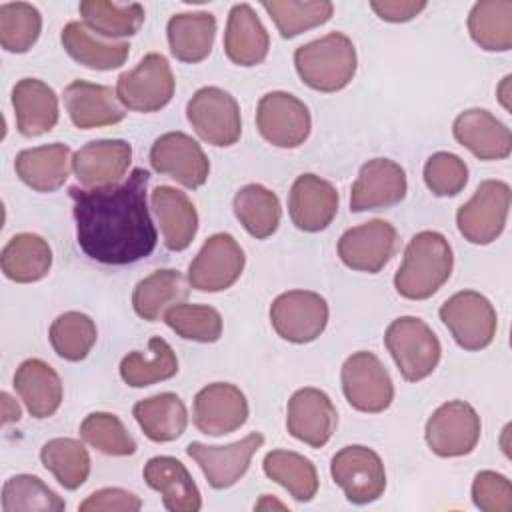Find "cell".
<instances>
[{
  "label": "cell",
  "instance_id": "1",
  "mask_svg": "<svg viewBox=\"0 0 512 512\" xmlns=\"http://www.w3.org/2000/svg\"><path fill=\"white\" fill-rule=\"evenodd\" d=\"M148 182L150 172L134 168L114 186L68 190L74 202L76 240L88 258L124 266L154 252L158 232L146 204Z\"/></svg>",
  "mask_w": 512,
  "mask_h": 512
},
{
  "label": "cell",
  "instance_id": "2",
  "mask_svg": "<svg viewBox=\"0 0 512 512\" xmlns=\"http://www.w3.org/2000/svg\"><path fill=\"white\" fill-rule=\"evenodd\" d=\"M452 268L454 254L446 236L436 230H422L404 248L402 264L394 274V288L406 300H426L448 282Z\"/></svg>",
  "mask_w": 512,
  "mask_h": 512
},
{
  "label": "cell",
  "instance_id": "3",
  "mask_svg": "<svg viewBox=\"0 0 512 512\" xmlns=\"http://www.w3.org/2000/svg\"><path fill=\"white\" fill-rule=\"evenodd\" d=\"M294 66L300 80L318 92L346 88L358 68L354 42L344 32H330L294 50Z\"/></svg>",
  "mask_w": 512,
  "mask_h": 512
},
{
  "label": "cell",
  "instance_id": "4",
  "mask_svg": "<svg viewBox=\"0 0 512 512\" xmlns=\"http://www.w3.org/2000/svg\"><path fill=\"white\" fill-rule=\"evenodd\" d=\"M384 344L406 382L428 378L442 356V344L434 330L418 316H400L384 332Z\"/></svg>",
  "mask_w": 512,
  "mask_h": 512
},
{
  "label": "cell",
  "instance_id": "5",
  "mask_svg": "<svg viewBox=\"0 0 512 512\" xmlns=\"http://www.w3.org/2000/svg\"><path fill=\"white\" fill-rule=\"evenodd\" d=\"M114 90L126 110L150 114L170 104L176 80L166 56L150 52L132 70L118 76Z\"/></svg>",
  "mask_w": 512,
  "mask_h": 512
},
{
  "label": "cell",
  "instance_id": "6",
  "mask_svg": "<svg viewBox=\"0 0 512 512\" xmlns=\"http://www.w3.org/2000/svg\"><path fill=\"white\" fill-rule=\"evenodd\" d=\"M512 192L504 180H482L456 212L458 232L476 246L492 244L506 228Z\"/></svg>",
  "mask_w": 512,
  "mask_h": 512
},
{
  "label": "cell",
  "instance_id": "7",
  "mask_svg": "<svg viewBox=\"0 0 512 512\" xmlns=\"http://www.w3.org/2000/svg\"><path fill=\"white\" fill-rule=\"evenodd\" d=\"M438 314L454 342L470 352L488 348L498 330L496 308L484 294L476 290L452 294L440 306Z\"/></svg>",
  "mask_w": 512,
  "mask_h": 512
},
{
  "label": "cell",
  "instance_id": "8",
  "mask_svg": "<svg viewBox=\"0 0 512 512\" xmlns=\"http://www.w3.org/2000/svg\"><path fill=\"white\" fill-rule=\"evenodd\" d=\"M186 118L208 144L226 148L240 140L242 118L236 98L218 86H204L186 104Z\"/></svg>",
  "mask_w": 512,
  "mask_h": 512
},
{
  "label": "cell",
  "instance_id": "9",
  "mask_svg": "<svg viewBox=\"0 0 512 512\" xmlns=\"http://www.w3.org/2000/svg\"><path fill=\"white\" fill-rule=\"evenodd\" d=\"M340 380L346 402L358 412L378 414L388 410L394 400L390 372L382 360L368 350H358L344 360Z\"/></svg>",
  "mask_w": 512,
  "mask_h": 512
},
{
  "label": "cell",
  "instance_id": "10",
  "mask_svg": "<svg viewBox=\"0 0 512 512\" xmlns=\"http://www.w3.org/2000/svg\"><path fill=\"white\" fill-rule=\"evenodd\" d=\"M482 434V422L474 406L464 400L440 404L428 418L424 438L428 448L440 458L470 454Z\"/></svg>",
  "mask_w": 512,
  "mask_h": 512
},
{
  "label": "cell",
  "instance_id": "11",
  "mask_svg": "<svg viewBox=\"0 0 512 512\" xmlns=\"http://www.w3.org/2000/svg\"><path fill=\"white\" fill-rule=\"evenodd\" d=\"M330 474L336 486L352 504H370L386 490L384 462L368 446L350 444L340 448L330 462Z\"/></svg>",
  "mask_w": 512,
  "mask_h": 512
},
{
  "label": "cell",
  "instance_id": "12",
  "mask_svg": "<svg viewBox=\"0 0 512 512\" xmlns=\"http://www.w3.org/2000/svg\"><path fill=\"white\" fill-rule=\"evenodd\" d=\"M274 332L292 344L314 342L328 324V304L312 290H288L278 294L268 310Z\"/></svg>",
  "mask_w": 512,
  "mask_h": 512
},
{
  "label": "cell",
  "instance_id": "13",
  "mask_svg": "<svg viewBox=\"0 0 512 512\" xmlns=\"http://www.w3.org/2000/svg\"><path fill=\"white\" fill-rule=\"evenodd\" d=\"M256 128L276 148L302 146L312 130L308 106L290 92L274 90L264 94L256 106Z\"/></svg>",
  "mask_w": 512,
  "mask_h": 512
},
{
  "label": "cell",
  "instance_id": "14",
  "mask_svg": "<svg viewBox=\"0 0 512 512\" xmlns=\"http://www.w3.org/2000/svg\"><path fill=\"white\" fill-rule=\"evenodd\" d=\"M246 256L228 232L212 234L188 266V284L198 292L228 290L242 276Z\"/></svg>",
  "mask_w": 512,
  "mask_h": 512
},
{
  "label": "cell",
  "instance_id": "15",
  "mask_svg": "<svg viewBox=\"0 0 512 512\" xmlns=\"http://www.w3.org/2000/svg\"><path fill=\"white\" fill-rule=\"evenodd\" d=\"M398 242L396 228L382 218L348 228L338 240V256L344 266L358 272L376 274L394 256Z\"/></svg>",
  "mask_w": 512,
  "mask_h": 512
},
{
  "label": "cell",
  "instance_id": "16",
  "mask_svg": "<svg viewBox=\"0 0 512 512\" xmlns=\"http://www.w3.org/2000/svg\"><path fill=\"white\" fill-rule=\"evenodd\" d=\"M150 166L186 188H200L210 174V160L202 146L186 132H166L150 148Z\"/></svg>",
  "mask_w": 512,
  "mask_h": 512
},
{
  "label": "cell",
  "instance_id": "17",
  "mask_svg": "<svg viewBox=\"0 0 512 512\" xmlns=\"http://www.w3.org/2000/svg\"><path fill=\"white\" fill-rule=\"evenodd\" d=\"M264 436L252 432L238 442L226 446H208L202 442H190L186 454L200 466L206 482L214 490L234 486L250 468L252 456L262 448Z\"/></svg>",
  "mask_w": 512,
  "mask_h": 512
},
{
  "label": "cell",
  "instance_id": "18",
  "mask_svg": "<svg viewBox=\"0 0 512 512\" xmlns=\"http://www.w3.org/2000/svg\"><path fill=\"white\" fill-rule=\"evenodd\" d=\"M338 426V412L332 398L320 388L296 390L286 406V430L296 440L322 448Z\"/></svg>",
  "mask_w": 512,
  "mask_h": 512
},
{
  "label": "cell",
  "instance_id": "19",
  "mask_svg": "<svg viewBox=\"0 0 512 512\" xmlns=\"http://www.w3.org/2000/svg\"><path fill=\"white\" fill-rule=\"evenodd\" d=\"M194 426L206 436H224L246 424L250 408L244 392L230 382H212L198 390L192 408Z\"/></svg>",
  "mask_w": 512,
  "mask_h": 512
},
{
  "label": "cell",
  "instance_id": "20",
  "mask_svg": "<svg viewBox=\"0 0 512 512\" xmlns=\"http://www.w3.org/2000/svg\"><path fill=\"white\" fill-rule=\"evenodd\" d=\"M408 180L404 168L390 158H372L360 166L350 190V210H382L406 198Z\"/></svg>",
  "mask_w": 512,
  "mask_h": 512
},
{
  "label": "cell",
  "instance_id": "21",
  "mask_svg": "<svg viewBox=\"0 0 512 512\" xmlns=\"http://www.w3.org/2000/svg\"><path fill=\"white\" fill-rule=\"evenodd\" d=\"M340 196L332 182L316 174H300L288 194V214L302 232H320L332 224L338 214Z\"/></svg>",
  "mask_w": 512,
  "mask_h": 512
},
{
  "label": "cell",
  "instance_id": "22",
  "mask_svg": "<svg viewBox=\"0 0 512 512\" xmlns=\"http://www.w3.org/2000/svg\"><path fill=\"white\" fill-rule=\"evenodd\" d=\"M132 162V146L126 140H90L72 156V172L84 188L118 184Z\"/></svg>",
  "mask_w": 512,
  "mask_h": 512
},
{
  "label": "cell",
  "instance_id": "23",
  "mask_svg": "<svg viewBox=\"0 0 512 512\" xmlns=\"http://www.w3.org/2000/svg\"><path fill=\"white\" fill-rule=\"evenodd\" d=\"M452 134L478 160H504L512 152L510 128L486 108H468L454 118Z\"/></svg>",
  "mask_w": 512,
  "mask_h": 512
},
{
  "label": "cell",
  "instance_id": "24",
  "mask_svg": "<svg viewBox=\"0 0 512 512\" xmlns=\"http://www.w3.org/2000/svg\"><path fill=\"white\" fill-rule=\"evenodd\" d=\"M62 96L72 124L80 130L112 126L126 116V108L120 104L116 90L104 84L72 80Z\"/></svg>",
  "mask_w": 512,
  "mask_h": 512
},
{
  "label": "cell",
  "instance_id": "25",
  "mask_svg": "<svg viewBox=\"0 0 512 512\" xmlns=\"http://www.w3.org/2000/svg\"><path fill=\"white\" fill-rule=\"evenodd\" d=\"M148 488L162 496V504L170 512H198L202 508L200 490L188 468L174 456H154L142 470Z\"/></svg>",
  "mask_w": 512,
  "mask_h": 512
},
{
  "label": "cell",
  "instance_id": "26",
  "mask_svg": "<svg viewBox=\"0 0 512 512\" xmlns=\"http://www.w3.org/2000/svg\"><path fill=\"white\" fill-rule=\"evenodd\" d=\"M270 50V36L256 10L242 2L228 12L224 30V52L236 66L252 68L266 60Z\"/></svg>",
  "mask_w": 512,
  "mask_h": 512
},
{
  "label": "cell",
  "instance_id": "27",
  "mask_svg": "<svg viewBox=\"0 0 512 512\" xmlns=\"http://www.w3.org/2000/svg\"><path fill=\"white\" fill-rule=\"evenodd\" d=\"M12 108L16 128L26 138L42 136L58 124V96L54 88L40 78H22L14 84Z\"/></svg>",
  "mask_w": 512,
  "mask_h": 512
},
{
  "label": "cell",
  "instance_id": "28",
  "mask_svg": "<svg viewBox=\"0 0 512 512\" xmlns=\"http://www.w3.org/2000/svg\"><path fill=\"white\" fill-rule=\"evenodd\" d=\"M70 154V146L62 142L20 150L14 158L16 176L36 192H54L64 186L70 176Z\"/></svg>",
  "mask_w": 512,
  "mask_h": 512
},
{
  "label": "cell",
  "instance_id": "29",
  "mask_svg": "<svg viewBox=\"0 0 512 512\" xmlns=\"http://www.w3.org/2000/svg\"><path fill=\"white\" fill-rule=\"evenodd\" d=\"M14 390L36 420L54 416L64 398L58 372L40 358H28L16 368Z\"/></svg>",
  "mask_w": 512,
  "mask_h": 512
},
{
  "label": "cell",
  "instance_id": "30",
  "mask_svg": "<svg viewBox=\"0 0 512 512\" xmlns=\"http://www.w3.org/2000/svg\"><path fill=\"white\" fill-rule=\"evenodd\" d=\"M164 246L172 252L186 250L198 232V212L192 200L178 188L156 186L150 194Z\"/></svg>",
  "mask_w": 512,
  "mask_h": 512
},
{
  "label": "cell",
  "instance_id": "31",
  "mask_svg": "<svg viewBox=\"0 0 512 512\" xmlns=\"http://www.w3.org/2000/svg\"><path fill=\"white\" fill-rule=\"evenodd\" d=\"M170 52L186 64L202 62L210 56L216 38V18L212 12H180L166 24Z\"/></svg>",
  "mask_w": 512,
  "mask_h": 512
},
{
  "label": "cell",
  "instance_id": "32",
  "mask_svg": "<svg viewBox=\"0 0 512 512\" xmlns=\"http://www.w3.org/2000/svg\"><path fill=\"white\" fill-rule=\"evenodd\" d=\"M0 268L12 282H38L46 278L52 268V248L48 240L34 232L14 234L2 248Z\"/></svg>",
  "mask_w": 512,
  "mask_h": 512
},
{
  "label": "cell",
  "instance_id": "33",
  "mask_svg": "<svg viewBox=\"0 0 512 512\" xmlns=\"http://www.w3.org/2000/svg\"><path fill=\"white\" fill-rule=\"evenodd\" d=\"M132 414L144 436L158 444L174 442L188 426L186 404L174 392H160L138 400Z\"/></svg>",
  "mask_w": 512,
  "mask_h": 512
},
{
  "label": "cell",
  "instance_id": "34",
  "mask_svg": "<svg viewBox=\"0 0 512 512\" xmlns=\"http://www.w3.org/2000/svg\"><path fill=\"white\" fill-rule=\"evenodd\" d=\"M66 54L90 70L120 68L130 56L128 42H112L94 36L82 22H68L60 32Z\"/></svg>",
  "mask_w": 512,
  "mask_h": 512
},
{
  "label": "cell",
  "instance_id": "35",
  "mask_svg": "<svg viewBox=\"0 0 512 512\" xmlns=\"http://www.w3.org/2000/svg\"><path fill=\"white\" fill-rule=\"evenodd\" d=\"M178 374V358L172 346L160 338L152 336L148 340V350H132L120 360V378L132 388H146Z\"/></svg>",
  "mask_w": 512,
  "mask_h": 512
},
{
  "label": "cell",
  "instance_id": "36",
  "mask_svg": "<svg viewBox=\"0 0 512 512\" xmlns=\"http://www.w3.org/2000/svg\"><path fill=\"white\" fill-rule=\"evenodd\" d=\"M188 298L184 276L178 270L164 268L142 278L132 292L134 312L146 322H158L164 312Z\"/></svg>",
  "mask_w": 512,
  "mask_h": 512
},
{
  "label": "cell",
  "instance_id": "37",
  "mask_svg": "<svg viewBox=\"0 0 512 512\" xmlns=\"http://www.w3.org/2000/svg\"><path fill=\"white\" fill-rule=\"evenodd\" d=\"M232 208L242 228L258 240L272 236L280 226V218H282L280 198L276 196V192H272L262 184H256V182L244 184L234 194Z\"/></svg>",
  "mask_w": 512,
  "mask_h": 512
},
{
  "label": "cell",
  "instance_id": "38",
  "mask_svg": "<svg viewBox=\"0 0 512 512\" xmlns=\"http://www.w3.org/2000/svg\"><path fill=\"white\" fill-rule=\"evenodd\" d=\"M82 24L106 40L134 36L146 20L142 4H114L108 0H82L78 4Z\"/></svg>",
  "mask_w": 512,
  "mask_h": 512
},
{
  "label": "cell",
  "instance_id": "39",
  "mask_svg": "<svg viewBox=\"0 0 512 512\" xmlns=\"http://www.w3.org/2000/svg\"><path fill=\"white\" fill-rule=\"evenodd\" d=\"M470 38L486 52H508L512 48V2L480 0L468 14Z\"/></svg>",
  "mask_w": 512,
  "mask_h": 512
},
{
  "label": "cell",
  "instance_id": "40",
  "mask_svg": "<svg viewBox=\"0 0 512 512\" xmlns=\"http://www.w3.org/2000/svg\"><path fill=\"white\" fill-rule=\"evenodd\" d=\"M264 474L278 482L294 500L310 502L318 492V472L310 458L292 450H270L262 462Z\"/></svg>",
  "mask_w": 512,
  "mask_h": 512
},
{
  "label": "cell",
  "instance_id": "41",
  "mask_svg": "<svg viewBox=\"0 0 512 512\" xmlns=\"http://www.w3.org/2000/svg\"><path fill=\"white\" fill-rule=\"evenodd\" d=\"M44 468L66 490H78L90 476V454L76 438H52L40 448Z\"/></svg>",
  "mask_w": 512,
  "mask_h": 512
},
{
  "label": "cell",
  "instance_id": "42",
  "mask_svg": "<svg viewBox=\"0 0 512 512\" xmlns=\"http://www.w3.org/2000/svg\"><path fill=\"white\" fill-rule=\"evenodd\" d=\"M262 8L272 18L282 38H294L318 28L334 14V4L328 0H266L262 2Z\"/></svg>",
  "mask_w": 512,
  "mask_h": 512
},
{
  "label": "cell",
  "instance_id": "43",
  "mask_svg": "<svg viewBox=\"0 0 512 512\" xmlns=\"http://www.w3.org/2000/svg\"><path fill=\"white\" fill-rule=\"evenodd\" d=\"M48 338L54 352L60 358L68 362H80L94 348L98 340V330L94 320L88 314L78 310H68L56 316V320L50 324Z\"/></svg>",
  "mask_w": 512,
  "mask_h": 512
},
{
  "label": "cell",
  "instance_id": "44",
  "mask_svg": "<svg viewBox=\"0 0 512 512\" xmlns=\"http://www.w3.org/2000/svg\"><path fill=\"white\" fill-rule=\"evenodd\" d=\"M64 508V498L34 474L10 476L2 486V512H62Z\"/></svg>",
  "mask_w": 512,
  "mask_h": 512
},
{
  "label": "cell",
  "instance_id": "45",
  "mask_svg": "<svg viewBox=\"0 0 512 512\" xmlns=\"http://www.w3.org/2000/svg\"><path fill=\"white\" fill-rule=\"evenodd\" d=\"M42 14L28 2H6L0 6V44L6 52L24 54L40 38Z\"/></svg>",
  "mask_w": 512,
  "mask_h": 512
},
{
  "label": "cell",
  "instance_id": "46",
  "mask_svg": "<svg viewBox=\"0 0 512 512\" xmlns=\"http://www.w3.org/2000/svg\"><path fill=\"white\" fill-rule=\"evenodd\" d=\"M162 320L184 340L212 344L222 336V316L208 304H174L164 312Z\"/></svg>",
  "mask_w": 512,
  "mask_h": 512
},
{
  "label": "cell",
  "instance_id": "47",
  "mask_svg": "<svg viewBox=\"0 0 512 512\" xmlns=\"http://www.w3.org/2000/svg\"><path fill=\"white\" fill-rule=\"evenodd\" d=\"M80 438L108 456H132L136 440L112 412H92L80 422Z\"/></svg>",
  "mask_w": 512,
  "mask_h": 512
},
{
  "label": "cell",
  "instance_id": "48",
  "mask_svg": "<svg viewBox=\"0 0 512 512\" xmlns=\"http://www.w3.org/2000/svg\"><path fill=\"white\" fill-rule=\"evenodd\" d=\"M422 176L434 196H456L468 184V166L458 154L434 152L428 156Z\"/></svg>",
  "mask_w": 512,
  "mask_h": 512
},
{
  "label": "cell",
  "instance_id": "49",
  "mask_svg": "<svg viewBox=\"0 0 512 512\" xmlns=\"http://www.w3.org/2000/svg\"><path fill=\"white\" fill-rule=\"evenodd\" d=\"M472 502L484 512H510L512 486L510 480L494 470H480L472 480Z\"/></svg>",
  "mask_w": 512,
  "mask_h": 512
},
{
  "label": "cell",
  "instance_id": "50",
  "mask_svg": "<svg viewBox=\"0 0 512 512\" xmlns=\"http://www.w3.org/2000/svg\"><path fill=\"white\" fill-rule=\"evenodd\" d=\"M142 500L124 488L94 490L84 502L78 504L80 512H138Z\"/></svg>",
  "mask_w": 512,
  "mask_h": 512
},
{
  "label": "cell",
  "instance_id": "51",
  "mask_svg": "<svg viewBox=\"0 0 512 512\" xmlns=\"http://www.w3.org/2000/svg\"><path fill=\"white\" fill-rule=\"evenodd\" d=\"M428 4L424 0H372V12L384 22H408L416 18Z\"/></svg>",
  "mask_w": 512,
  "mask_h": 512
},
{
  "label": "cell",
  "instance_id": "52",
  "mask_svg": "<svg viewBox=\"0 0 512 512\" xmlns=\"http://www.w3.org/2000/svg\"><path fill=\"white\" fill-rule=\"evenodd\" d=\"M0 398H2V422H4V424L18 422V420H20V414H22L18 402H16L8 392H2Z\"/></svg>",
  "mask_w": 512,
  "mask_h": 512
},
{
  "label": "cell",
  "instance_id": "53",
  "mask_svg": "<svg viewBox=\"0 0 512 512\" xmlns=\"http://www.w3.org/2000/svg\"><path fill=\"white\" fill-rule=\"evenodd\" d=\"M510 82H512V76L506 74V76L502 78V82L498 84V88H496V96H498V100H500V104H502V108H504L506 112L512 110V102H510L512 88H510Z\"/></svg>",
  "mask_w": 512,
  "mask_h": 512
},
{
  "label": "cell",
  "instance_id": "54",
  "mask_svg": "<svg viewBox=\"0 0 512 512\" xmlns=\"http://www.w3.org/2000/svg\"><path fill=\"white\" fill-rule=\"evenodd\" d=\"M256 510H270V508H278V510H286V504L278 502L276 498H272L270 494H262V498L254 504Z\"/></svg>",
  "mask_w": 512,
  "mask_h": 512
}]
</instances>
